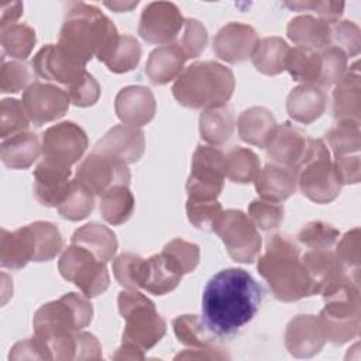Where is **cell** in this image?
Listing matches in <instances>:
<instances>
[{"label": "cell", "mask_w": 361, "mask_h": 361, "mask_svg": "<svg viewBox=\"0 0 361 361\" xmlns=\"http://www.w3.org/2000/svg\"><path fill=\"white\" fill-rule=\"evenodd\" d=\"M102 358V345L96 336L89 331H76L75 334V350L73 361L82 360H100Z\"/></svg>", "instance_id": "obj_60"}, {"label": "cell", "mask_w": 361, "mask_h": 361, "mask_svg": "<svg viewBox=\"0 0 361 361\" xmlns=\"http://www.w3.org/2000/svg\"><path fill=\"white\" fill-rule=\"evenodd\" d=\"M117 305L126 322L123 341L131 343L145 353L165 336L166 322L157 312L154 302L138 289L121 290Z\"/></svg>", "instance_id": "obj_8"}, {"label": "cell", "mask_w": 361, "mask_h": 361, "mask_svg": "<svg viewBox=\"0 0 361 361\" xmlns=\"http://www.w3.org/2000/svg\"><path fill=\"white\" fill-rule=\"evenodd\" d=\"M23 14V3L20 1H3L0 4V28L16 24Z\"/></svg>", "instance_id": "obj_62"}, {"label": "cell", "mask_w": 361, "mask_h": 361, "mask_svg": "<svg viewBox=\"0 0 361 361\" xmlns=\"http://www.w3.org/2000/svg\"><path fill=\"white\" fill-rule=\"evenodd\" d=\"M322 296L326 305L320 310L319 319L326 341L341 345L357 338L361 327L358 275L347 274Z\"/></svg>", "instance_id": "obj_5"}, {"label": "cell", "mask_w": 361, "mask_h": 361, "mask_svg": "<svg viewBox=\"0 0 361 361\" xmlns=\"http://www.w3.org/2000/svg\"><path fill=\"white\" fill-rule=\"evenodd\" d=\"M144 351L137 345L121 341V345L117 348L114 354H111L113 360H144Z\"/></svg>", "instance_id": "obj_63"}, {"label": "cell", "mask_w": 361, "mask_h": 361, "mask_svg": "<svg viewBox=\"0 0 361 361\" xmlns=\"http://www.w3.org/2000/svg\"><path fill=\"white\" fill-rule=\"evenodd\" d=\"M35 199L47 207H58L71 183V168L41 161L34 169Z\"/></svg>", "instance_id": "obj_23"}, {"label": "cell", "mask_w": 361, "mask_h": 361, "mask_svg": "<svg viewBox=\"0 0 361 361\" xmlns=\"http://www.w3.org/2000/svg\"><path fill=\"white\" fill-rule=\"evenodd\" d=\"M224 210L217 200L189 199L186 202V214L192 226L202 231L214 233Z\"/></svg>", "instance_id": "obj_45"}, {"label": "cell", "mask_w": 361, "mask_h": 361, "mask_svg": "<svg viewBox=\"0 0 361 361\" xmlns=\"http://www.w3.org/2000/svg\"><path fill=\"white\" fill-rule=\"evenodd\" d=\"M296 183L300 192L319 204L331 203L341 190L330 151L323 140L310 138L307 149L295 168Z\"/></svg>", "instance_id": "obj_7"}, {"label": "cell", "mask_w": 361, "mask_h": 361, "mask_svg": "<svg viewBox=\"0 0 361 361\" xmlns=\"http://www.w3.org/2000/svg\"><path fill=\"white\" fill-rule=\"evenodd\" d=\"M255 190L261 199L282 203L289 199L296 188V173L293 169L278 164H267L258 171L254 179Z\"/></svg>", "instance_id": "obj_25"}, {"label": "cell", "mask_w": 361, "mask_h": 361, "mask_svg": "<svg viewBox=\"0 0 361 361\" xmlns=\"http://www.w3.org/2000/svg\"><path fill=\"white\" fill-rule=\"evenodd\" d=\"M32 68L39 78L59 83L65 89L79 83L87 72L83 65L68 59L56 44L42 47L32 58Z\"/></svg>", "instance_id": "obj_17"}, {"label": "cell", "mask_w": 361, "mask_h": 361, "mask_svg": "<svg viewBox=\"0 0 361 361\" xmlns=\"http://www.w3.org/2000/svg\"><path fill=\"white\" fill-rule=\"evenodd\" d=\"M134 207L135 199L126 185L114 186L100 196V214L109 224L120 226L126 223L131 217Z\"/></svg>", "instance_id": "obj_39"}, {"label": "cell", "mask_w": 361, "mask_h": 361, "mask_svg": "<svg viewBox=\"0 0 361 361\" xmlns=\"http://www.w3.org/2000/svg\"><path fill=\"white\" fill-rule=\"evenodd\" d=\"M94 197L96 195L90 189L73 178L63 199L56 207L58 213L61 217L71 221L83 220L93 212Z\"/></svg>", "instance_id": "obj_40"}, {"label": "cell", "mask_w": 361, "mask_h": 361, "mask_svg": "<svg viewBox=\"0 0 361 361\" xmlns=\"http://www.w3.org/2000/svg\"><path fill=\"white\" fill-rule=\"evenodd\" d=\"M235 127L233 109L228 104L204 109L199 117V131L203 141L209 145H221L227 142Z\"/></svg>", "instance_id": "obj_34"}, {"label": "cell", "mask_w": 361, "mask_h": 361, "mask_svg": "<svg viewBox=\"0 0 361 361\" xmlns=\"http://www.w3.org/2000/svg\"><path fill=\"white\" fill-rule=\"evenodd\" d=\"M283 204L265 199H255L248 206V217L257 228L264 231L279 227L283 221Z\"/></svg>", "instance_id": "obj_52"}, {"label": "cell", "mask_w": 361, "mask_h": 361, "mask_svg": "<svg viewBox=\"0 0 361 361\" xmlns=\"http://www.w3.org/2000/svg\"><path fill=\"white\" fill-rule=\"evenodd\" d=\"M173 333L179 343L192 348L216 345L217 336L207 327L202 316L182 314L172 320Z\"/></svg>", "instance_id": "obj_38"}, {"label": "cell", "mask_w": 361, "mask_h": 361, "mask_svg": "<svg viewBox=\"0 0 361 361\" xmlns=\"http://www.w3.org/2000/svg\"><path fill=\"white\" fill-rule=\"evenodd\" d=\"M114 110L123 124L141 128L154 118L157 102L148 87L131 85L117 93Z\"/></svg>", "instance_id": "obj_20"}, {"label": "cell", "mask_w": 361, "mask_h": 361, "mask_svg": "<svg viewBox=\"0 0 361 361\" xmlns=\"http://www.w3.org/2000/svg\"><path fill=\"white\" fill-rule=\"evenodd\" d=\"M276 120L274 114L261 106H252L240 113L237 120L238 135L247 144L267 148L275 130Z\"/></svg>", "instance_id": "obj_27"}, {"label": "cell", "mask_w": 361, "mask_h": 361, "mask_svg": "<svg viewBox=\"0 0 361 361\" xmlns=\"http://www.w3.org/2000/svg\"><path fill=\"white\" fill-rule=\"evenodd\" d=\"M226 358H228V354L217 345H210L203 348H188L179 353L178 355H175V360H226Z\"/></svg>", "instance_id": "obj_61"}, {"label": "cell", "mask_w": 361, "mask_h": 361, "mask_svg": "<svg viewBox=\"0 0 361 361\" xmlns=\"http://www.w3.org/2000/svg\"><path fill=\"white\" fill-rule=\"evenodd\" d=\"M207 30L196 18H185L182 31L175 39V44L180 48L186 59L197 58L207 45Z\"/></svg>", "instance_id": "obj_47"}, {"label": "cell", "mask_w": 361, "mask_h": 361, "mask_svg": "<svg viewBox=\"0 0 361 361\" xmlns=\"http://www.w3.org/2000/svg\"><path fill=\"white\" fill-rule=\"evenodd\" d=\"M226 154L214 145H197L192 157L190 173L186 180V193L189 199L217 200L220 196L226 172Z\"/></svg>", "instance_id": "obj_10"}, {"label": "cell", "mask_w": 361, "mask_h": 361, "mask_svg": "<svg viewBox=\"0 0 361 361\" xmlns=\"http://www.w3.org/2000/svg\"><path fill=\"white\" fill-rule=\"evenodd\" d=\"M275 299L296 302L310 293V282L300 261V250L288 235L274 234L257 264Z\"/></svg>", "instance_id": "obj_3"}, {"label": "cell", "mask_w": 361, "mask_h": 361, "mask_svg": "<svg viewBox=\"0 0 361 361\" xmlns=\"http://www.w3.org/2000/svg\"><path fill=\"white\" fill-rule=\"evenodd\" d=\"M309 144V137L303 130L285 121L276 126V130L267 145V154L274 164L293 169L303 158Z\"/></svg>", "instance_id": "obj_22"}, {"label": "cell", "mask_w": 361, "mask_h": 361, "mask_svg": "<svg viewBox=\"0 0 361 361\" xmlns=\"http://www.w3.org/2000/svg\"><path fill=\"white\" fill-rule=\"evenodd\" d=\"M144 265L145 258L133 252H123L113 261V274L126 289H141Z\"/></svg>", "instance_id": "obj_46"}, {"label": "cell", "mask_w": 361, "mask_h": 361, "mask_svg": "<svg viewBox=\"0 0 361 361\" xmlns=\"http://www.w3.org/2000/svg\"><path fill=\"white\" fill-rule=\"evenodd\" d=\"M75 179L83 183L96 196H102L114 186H128L131 175L127 164L121 159L104 152L92 151L80 162Z\"/></svg>", "instance_id": "obj_13"}, {"label": "cell", "mask_w": 361, "mask_h": 361, "mask_svg": "<svg viewBox=\"0 0 361 361\" xmlns=\"http://www.w3.org/2000/svg\"><path fill=\"white\" fill-rule=\"evenodd\" d=\"M42 154L41 142L32 131H21L4 138L0 145L1 162L10 169H27Z\"/></svg>", "instance_id": "obj_32"}, {"label": "cell", "mask_w": 361, "mask_h": 361, "mask_svg": "<svg viewBox=\"0 0 361 361\" xmlns=\"http://www.w3.org/2000/svg\"><path fill=\"white\" fill-rule=\"evenodd\" d=\"M0 42L4 54L16 59H27L34 49L37 35L32 27L24 23H16L0 28Z\"/></svg>", "instance_id": "obj_42"}, {"label": "cell", "mask_w": 361, "mask_h": 361, "mask_svg": "<svg viewBox=\"0 0 361 361\" xmlns=\"http://www.w3.org/2000/svg\"><path fill=\"white\" fill-rule=\"evenodd\" d=\"M145 149L144 131L138 127L118 124L110 128L94 145L93 151L113 155L123 162H137Z\"/></svg>", "instance_id": "obj_21"}, {"label": "cell", "mask_w": 361, "mask_h": 361, "mask_svg": "<svg viewBox=\"0 0 361 361\" xmlns=\"http://www.w3.org/2000/svg\"><path fill=\"white\" fill-rule=\"evenodd\" d=\"M138 4V1H106L104 6L120 13V11H130L131 8H134Z\"/></svg>", "instance_id": "obj_64"}, {"label": "cell", "mask_w": 361, "mask_h": 361, "mask_svg": "<svg viewBox=\"0 0 361 361\" xmlns=\"http://www.w3.org/2000/svg\"><path fill=\"white\" fill-rule=\"evenodd\" d=\"M93 319V306L87 296L69 292L58 300L44 303L32 319L34 336L51 341L80 331L90 324Z\"/></svg>", "instance_id": "obj_6"}, {"label": "cell", "mask_w": 361, "mask_h": 361, "mask_svg": "<svg viewBox=\"0 0 361 361\" xmlns=\"http://www.w3.org/2000/svg\"><path fill=\"white\" fill-rule=\"evenodd\" d=\"M186 61V56L175 42L161 45L149 54L145 63V75L154 85H166L180 75Z\"/></svg>", "instance_id": "obj_31"}, {"label": "cell", "mask_w": 361, "mask_h": 361, "mask_svg": "<svg viewBox=\"0 0 361 361\" xmlns=\"http://www.w3.org/2000/svg\"><path fill=\"white\" fill-rule=\"evenodd\" d=\"M259 169V159L257 154L250 148L234 147L226 154V178L234 183L254 182Z\"/></svg>", "instance_id": "obj_41"}, {"label": "cell", "mask_w": 361, "mask_h": 361, "mask_svg": "<svg viewBox=\"0 0 361 361\" xmlns=\"http://www.w3.org/2000/svg\"><path fill=\"white\" fill-rule=\"evenodd\" d=\"M183 23L185 18L176 4L171 1H152L141 13L138 34L149 44L168 45L175 42Z\"/></svg>", "instance_id": "obj_14"}, {"label": "cell", "mask_w": 361, "mask_h": 361, "mask_svg": "<svg viewBox=\"0 0 361 361\" xmlns=\"http://www.w3.org/2000/svg\"><path fill=\"white\" fill-rule=\"evenodd\" d=\"M235 87L230 68L203 61L186 66L175 79L172 94L176 102L189 109H210L227 104Z\"/></svg>", "instance_id": "obj_4"}, {"label": "cell", "mask_w": 361, "mask_h": 361, "mask_svg": "<svg viewBox=\"0 0 361 361\" xmlns=\"http://www.w3.org/2000/svg\"><path fill=\"white\" fill-rule=\"evenodd\" d=\"M113 73H126L137 68L141 59L140 42L128 34L118 38L97 58Z\"/></svg>", "instance_id": "obj_35"}, {"label": "cell", "mask_w": 361, "mask_h": 361, "mask_svg": "<svg viewBox=\"0 0 361 361\" xmlns=\"http://www.w3.org/2000/svg\"><path fill=\"white\" fill-rule=\"evenodd\" d=\"M35 245V262L54 259L62 250L63 240L59 228L49 221H34L27 224Z\"/></svg>", "instance_id": "obj_43"}, {"label": "cell", "mask_w": 361, "mask_h": 361, "mask_svg": "<svg viewBox=\"0 0 361 361\" xmlns=\"http://www.w3.org/2000/svg\"><path fill=\"white\" fill-rule=\"evenodd\" d=\"M326 140L334 155L358 154L361 147V131L358 120H337L326 133Z\"/></svg>", "instance_id": "obj_44"}, {"label": "cell", "mask_w": 361, "mask_h": 361, "mask_svg": "<svg viewBox=\"0 0 361 361\" xmlns=\"http://www.w3.org/2000/svg\"><path fill=\"white\" fill-rule=\"evenodd\" d=\"M336 175L341 185H354L360 182V155L358 154H347V155H336L333 159Z\"/></svg>", "instance_id": "obj_59"}, {"label": "cell", "mask_w": 361, "mask_h": 361, "mask_svg": "<svg viewBox=\"0 0 361 361\" xmlns=\"http://www.w3.org/2000/svg\"><path fill=\"white\" fill-rule=\"evenodd\" d=\"M283 6L296 11H314L319 18L336 23L343 16L345 4L343 1H285Z\"/></svg>", "instance_id": "obj_56"}, {"label": "cell", "mask_w": 361, "mask_h": 361, "mask_svg": "<svg viewBox=\"0 0 361 361\" xmlns=\"http://www.w3.org/2000/svg\"><path fill=\"white\" fill-rule=\"evenodd\" d=\"M262 293V288L245 269H221L204 286L202 319L217 337L231 336L254 319Z\"/></svg>", "instance_id": "obj_1"}, {"label": "cell", "mask_w": 361, "mask_h": 361, "mask_svg": "<svg viewBox=\"0 0 361 361\" xmlns=\"http://www.w3.org/2000/svg\"><path fill=\"white\" fill-rule=\"evenodd\" d=\"M8 360H52V353L44 340L34 336L31 338L16 343L11 347Z\"/></svg>", "instance_id": "obj_58"}, {"label": "cell", "mask_w": 361, "mask_h": 361, "mask_svg": "<svg viewBox=\"0 0 361 361\" xmlns=\"http://www.w3.org/2000/svg\"><path fill=\"white\" fill-rule=\"evenodd\" d=\"M30 118L25 113L23 102L17 99H3L0 103V137L8 138L14 134L25 131Z\"/></svg>", "instance_id": "obj_49"}, {"label": "cell", "mask_w": 361, "mask_h": 361, "mask_svg": "<svg viewBox=\"0 0 361 361\" xmlns=\"http://www.w3.org/2000/svg\"><path fill=\"white\" fill-rule=\"evenodd\" d=\"M322 56V68L317 85L323 89L336 85L347 72L348 56L337 47L329 45L320 49Z\"/></svg>", "instance_id": "obj_48"}, {"label": "cell", "mask_w": 361, "mask_h": 361, "mask_svg": "<svg viewBox=\"0 0 361 361\" xmlns=\"http://www.w3.org/2000/svg\"><path fill=\"white\" fill-rule=\"evenodd\" d=\"M162 254H165L183 275L195 271L200 259L199 245L182 238H173L166 243L162 248Z\"/></svg>", "instance_id": "obj_50"}, {"label": "cell", "mask_w": 361, "mask_h": 361, "mask_svg": "<svg viewBox=\"0 0 361 361\" xmlns=\"http://www.w3.org/2000/svg\"><path fill=\"white\" fill-rule=\"evenodd\" d=\"M322 68V56L319 49H312L306 47L289 48L285 61V71L293 78V80L300 83H314L317 85Z\"/></svg>", "instance_id": "obj_37"}, {"label": "cell", "mask_w": 361, "mask_h": 361, "mask_svg": "<svg viewBox=\"0 0 361 361\" xmlns=\"http://www.w3.org/2000/svg\"><path fill=\"white\" fill-rule=\"evenodd\" d=\"M331 45L340 48L347 56H357L361 49L360 27L348 20L331 24Z\"/></svg>", "instance_id": "obj_53"}, {"label": "cell", "mask_w": 361, "mask_h": 361, "mask_svg": "<svg viewBox=\"0 0 361 361\" xmlns=\"http://www.w3.org/2000/svg\"><path fill=\"white\" fill-rule=\"evenodd\" d=\"M340 237V231L329 223L316 220L306 223L299 234L298 240L312 250H326L336 244Z\"/></svg>", "instance_id": "obj_51"}, {"label": "cell", "mask_w": 361, "mask_h": 361, "mask_svg": "<svg viewBox=\"0 0 361 361\" xmlns=\"http://www.w3.org/2000/svg\"><path fill=\"white\" fill-rule=\"evenodd\" d=\"M331 24L319 17L310 14H302L293 17L288 27V38L298 47H306L312 49H323L331 45Z\"/></svg>", "instance_id": "obj_29"}, {"label": "cell", "mask_w": 361, "mask_h": 361, "mask_svg": "<svg viewBox=\"0 0 361 361\" xmlns=\"http://www.w3.org/2000/svg\"><path fill=\"white\" fill-rule=\"evenodd\" d=\"M65 92L68 93L72 104L78 107H89L99 100L100 85L89 72H86L85 78L79 83L69 89H65Z\"/></svg>", "instance_id": "obj_57"}, {"label": "cell", "mask_w": 361, "mask_h": 361, "mask_svg": "<svg viewBox=\"0 0 361 361\" xmlns=\"http://www.w3.org/2000/svg\"><path fill=\"white\" fill-rule=\"evenodd\" d=\"M21 102L30 121L35 126H42L61 118L71 104L65 89L42 82L28 85L23 93Z\"/></svg>", "instance_id": "obj_15"}, {"label": "cell", "mask_w": 361, "mask_h": 361, "mask_svg": "<svg viewBox=\"0 0 361 361\" xmlns=\"http://www.w3.org/2000/svg\"><path fill=\"white\" fill-rule=\"evenodd\" d=\"M58 269L63 279L76 285L89 299L104 293L110 285L106 262L99 261L90 251L75 244H71L61 254Z\"/></svg>", "instance_id": "obj_9"}, {"label": "cell", "mask_w": 361, "mask_h": 361, "mask_svg": "<svg viewBox=\"0 0 361 361\" xmlns=\"http://www.w3.org/2000/svg\"><path fill=\"white\" fill-rule=\"evenodd\" d=\"M118 35L113 21L97 7L69 3L56 47L68 59L85 66L93 56L99 58Z\"/></svg>", "instance_id": "obj_2"}, {"label": "cell", "mask_w": 361, "mask_h": 361, "mask_svg": "<svg viewBox=\"0 0 361 361\" xmlns=\"http://www.w3.org/2000/svg\"><path fill=\"white\" fill-rule=\"evenodd\" d=\"M30 78V71L24 63L18 61H6L1 58L0 90L3 93H17L27 89Z\"/></svg>", "instance_id": "obj_54"}, {"label": "cell", "mask_w": 361, "mask_h": 361, "mask_svg": "<svg viewBox=\"0 0 361 361\" xmlns=\"http://www.w3.org/2000/svg\"><path fill=\"white\" fill-rule=\"evenodd\" d=\"M300 261L310 282L312 295L326 293L347 275V269L336 252L329 248L309 250L300 255Z\"/></svg>", "instance_id": "obj_19"}, {"label": "cell", "mask_w": 361, "mask_h": 361, "mask_svg": "<svg viewBox=\"0 0 361 361\" xmlns=\"http://www.w3.org/2000/svg\"><path fill=\"white\" fill-rule=\"evenodd\" d=\"M289 45L281 37H267L258 41L251 61L255 69L264 75L274 76L285 71V61Z\"/></svg>", "instance_id": "obj_36"}, {"label": "cell", "mask_w": 361, "mask_h": 361, "mask_svg": "<svg viewBox=\"0 0 361 361\" xmlns=\"http://www.w3.org/2000/svg\"><path fill=\"white\" fill-rule=\"evenodd\" d=\"M360 228L354 227L347 231L337 244L336 255L347 271L358 274L360 271Z\"/></svg>", "instance_id": "obj_55"}, {"label": "cell", "mask_w": 361, "mask_h": 361, "mask_svg": "<svg viewBox=\"0 0 361 361\" xmlns=\"http://www.w3.org/2000/svg\"><path fill=\"white\" fill-rule=\"evenodd\" d=\"M89 147L85 130L73 121H62L47 128L41 138L42 159L71 168Z\"/></svg>", "instance_id": "obj_12"}, {"label": "cell", "mask_w": 361, "mask_h": 361, "mask_svg": "<svg viewBox=\"0 0 361 361\" xmlns=\"http://www.w3.org/2000/svg\"><path fill=\"white\" fill-rule=\"evenodd\" d=\"M327 93L314 83H300L290 90L286 99V111L289 117L302 124L316 121L326 110Z\"/></svg>", "instance_id": "obj_24"}, {"label": "cell", "mask_w": 361, "mask_h": 361, "mask_svg": "<svg viewBox=\"0 0 361 361\" xmlns=\"http://www.w3.org/2000/svg\"><path fill=\"white\" fill-rule=\"evenodd\" d=\"M333 116L336 120H358L361 116L360 69L355 62L336 83L333 90Z\"/></svg>", "instance_id": "obj_26"}, {"label": "cell", "mask_w": 361, "mask_h": 361, "mask_svg": "<svg viewBox=\"0 0 361 361\" xmlns=\"http://www.w3.org/2000/svg\"><path fill=\"white\" fill-rule=\"evenodd\" d=\"M35 258V245L27 226L14 231L1 228L0 265L8 269H21Z\"/></svg>", "instance_id": "obj_28"}, {"label": "cell", "mask_w": 361, "mask_h": 361, "mask_svg": "<svg viewBox=\"0 0 361 361\" xmlns=\"http://www.w3.org/2000/svg\"><path fill=\"white\" fill-rule=\"evenodd\" d=\"M223 241L227 254L235 262L252 264L262 245V238L248 214L241 210H224L214 231Z\"/></svg>", "instance_id": "obj_11"}, {"label": "cell", "mask_w": 361, "mask_h": 361, "mask_svg": "<svg viewBox=\"0 0 361 361\" xmlns=\"http://www.w3.org/2000/svg\"><path fill=\"white\" fill-rule=\"evenodd\" d=\"M71 244L79 245L90 251L99 261L109 262L113 259L117 251V238L116 234L100 223L92 221L79 227L72 238Z\"/></svg>", "instance_id": "obj_33"}, {"label": "cell", "mask_w": 361, "mask_h": 361, "mask_svg": "<svg viewBox=\"0 0 361 361\" xmlns=\"http://www.w3.org/2000/svg\"><path fill=\"white\" fill-rule=\"evenodd\" d=\"M326 336L319 316L298 314L289 320L285 330V347L296 358H310L322 351Z\"/></svg>", "instance_id": "obj_16"}, {"label": "cell", "mask_w": 361, "mask_h": 361, "mask_svg": "<svg viewBox=\"0 0 361 361\" xmlns=\"http://www.w3.org/2000/svg\"><path fill=\"white\" fill-rule=\"evenodd\" d=\"M183 274L162 252L145 259L141 289L161 296L172 292L180 282Z\"/></svg>", "instance_id": "obj_30"}, {"label": "cell", "mask_w": 361, "mask_h": 361, "mask_svg": "<svg viewBox=\"0 0 361 361\" xmlns=\"http://www.w3.org/2000/svg\"><path fill=\"white\" fill-rule=\"evenodd\" d=\"M258 41V34L251 25L233 21L219 30L213 39V51L221 61L238 63L251 58Z\"/></svg>", "instance_id": "obj_18"}]
</instances>
